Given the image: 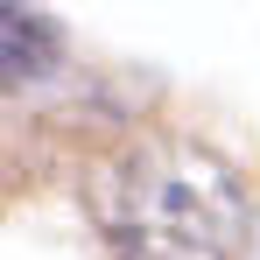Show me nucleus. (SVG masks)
<instances>
[{
    "label": "nucleus",
    "mask_w": 260,
    "mask_h": 260,
    "mask_svg": "<svg viewBox=\"0 0 260 260\" xmlns=\"http://www.w3.org/2000/svg\"><path fill=\"white\" fill-rule=\"evenodd\" d=\"M91 218L113 260H232L246 190L197 134H134L91 169Z\"/></svg>",
    "instance_id": "f257e3e1"
},
{
    "label": "nucleus",
    "mask_w": 260,
    "mask_h": 260,
    "mask_svg": "<svg viewBox=\"0 0 260 260\" xmlns=\"http://www.w3.org/2000/svg\"><path fill=\"white\" fill-rule=\"evenodd\" d=\"M56 21L49 14H28V7H7L0 14V63H7V85H36L49 63H56Z\"/></svg>",
    "instance_id": "f03ea898"
}]
</instances>
